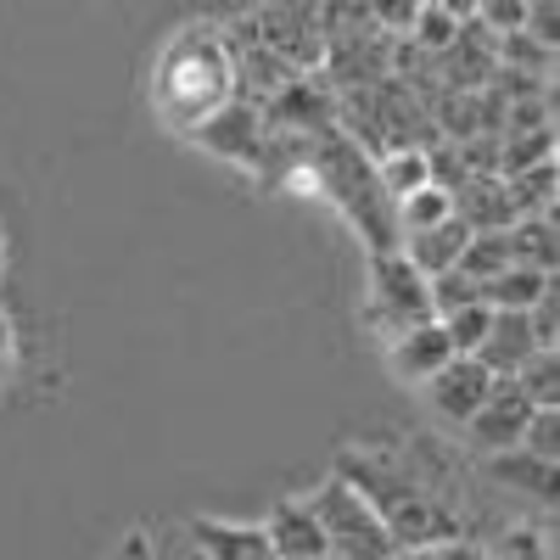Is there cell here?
Masks as SVG:
<instances>
[{
    "mask_svg": "<svg viewBox=\"0 0 560 560\" xmlns=\"http://www.w3.org/2000/svg\"><path fill=\"white\" fill-rule=\"evenodd\" d=\"M331 477H342L370 510H376V522L387 527V538L398 549H438V544L465 538L459 510H448V499L438 488H427L415 471H404V465H393L376 448H342Z\"/></svg>",
    "mask_w": 560,
    "mask_h": 560,
    "instance_id": "1",
    "label": "cell"
},
{
    "mask_svg": "<svg viewBox=\"0 0 560 560\" xmlns=\"http://www.w3.org/2000/svg\"><path fill=\"white\" fill-rule=\"evenodd\" d=\"M152 96L163 124L191 135L202 118H213L230 96H236V57H230V39L213 23H191L168 39V51L158 62Z\"/></svg>",
    "mask_w": 560,
    "mask_h": 560,
    "instance_id": "2",
    "label": "cell"
},
{
    "mask_svg": "<svg viewBox=\"0 0 560 560\" xmlns=\"http://www.w3.org/2000/svg\"><path fill=\"white\" fill-rule=\"evenodd\" d=\"M308 174L325 185V197L353 219V230L364 236L370 258H376V253H398V208L382 191L370 152L359 147L348 129L308 135Z\"/></svg>",
    "mask_w": 560,
    "mask_h": 560,
    "instance_id": "3",
    "label": "cell"
},
{
    "mask_svg": "<svg viewBox=\"0 0 560 560\" xmlns=\"http://www.w3.org/2000/svg\"><path fill=\"white\" fill-rule=\"evenodd\" d=\"M308 504H314V522L325 533V555H337V560H393L398 555V544L376 522V510L342 477H325V488L308 493Z\"/></svg>",
    "mask_w": 560,
    "mask_h": 560,
    "instance_id": "4",
    "label": "cell"
},
{
    "mask_svg": "<svg viewBox=\"0 0 560 560\" xmlns=\"http://www.w3.org/2000/svg\"><path fill=\"white\" fill-rule=\"evenodd\" d=\"M364 314L382 325V331L404 337L415 331V325H427L432 319V298H427V280H420L404 253H376L370 258V303Z\"/></svg>",
    "mask_w": 560,
    "mask_h": 560,
    "instance_id": "5",
    "label": "cell"
},
{
    "mask_svg": "<svg viewBox=\"0 0 560 560\" xmlns=\"http://www.w3.org/2000/svg\"><path fill=\"white\" fill-rule=\"evenodd\" d=\"M197 147L224 158V163H242V168H258L264 163V140H269V124H264V107L230 96L213 118H202L197 129Z\"/></svg>",
    "mask_w": 560,
    "mask_h": 560,
    "instance_id": "6",
    "label": "cell"
},
{
    "mask_svg": "<svg viewBox=\"0 0 560 560\" xmlns=\"http://www.w3.org/2000/svg\"><path fill=\"white\" fill-rule=\"evenodd\" d=\"M527 420H533V404L522 398L516 382H493L482 409L465 420V432H471V443L493 459V454H510V448H522V432H527Z\"/></svg>",
    "mask_w": 560,
    "mask_h": 560,
    "instance_id": "7",
    "label": "cell"
},
{
    "mask_svg": "<svg viewBox=\"0 0 560 560\" xmlns=\"http://www.w3.org/2000/svg\"><path fill=\"white\" fill-rule=\"evenodd\" d=\"M185 533H191L197 555L202 560H280L264 522H224V516H197L185 522Z\"/></svg>",
    "mask_w": 560,
    "mask_h": 560,
    "instance_id": "8",
    "label": "cell"
},
{
    "mask_svg": "<svg viewBox=\"0 0 560 560\" xmlns=\"http://www.w3.org/2000/svg\"><path fill=\"white\" fill-rule=\"evenodd\" d=\"M488 387H493V376L477 364V359H465V353H454L438 376L427 382V398H432V409L443 415V420H471L477 409H482V398H488Z\"/></svg>",
    "mask_w": 560,
    "mask_h": 560,
    "instance_id": "9",
    "label": "cell"
},
{
    "mask_svg": "<svg viewBox=\"0 0 560 560\" xmlns=\"http://www.w3.org/2000/svg\"><path fill=\"white\" fill-rule=\"evenodd\" d=\"M533 353H538V342H533L527 314H499V308H493V325H488V337H482V348H477L471 359L488 370L493 382H510Z\"/></svg>",
    "mask_w": 560,
    "mask_h": 560,
    "instance_id": "10",
    "label": "cell"
},
{
    "mask_svg": "<svg viewBox=\"0 0 560 560\" xmlns=\"http://www.w3.org/2000/svg\"><path fill=\"white\" fill-rule=\"evenodd\" d=\"M269 544L280 560H325V533L314 522V504L308 499H280L264 522Z\"/></svg>",
    "mask_w": 560,
    "mask_h": 560,
    "instance_id": "11",
    "label": "cell"
},
{
    "mask_svg": "<svg viewBox=\"0 0 560 560\" xmlns=\"http://www.w3.org/2000/svg\"><path fill=\"white\" fill-rule=\"evenodd\" d=\"M448 359H454V348H448V337H443L438 319H427V325H415V331L393 337V348H387L393 376H404V382H432Z\"/></svg>",
    "mask_w": 560,
    "mask_h": 560,
    "instance_id": "12",
    "label": "cell"
},
{
    "mask_svg": "<svg viewBox=\"0 0 560 560\" xmlns=\"http://www.w3.org/2000/svg\"><path fill=\"white\" fill-rule=\"evenodd\" d=\"M549 287H555V275H538V269L510 264L504 275H493L488 287H482V303H488V308H499V314H527Z\"/></svg>",
    "mask_w": 560,
    "mask_h": 560,
    "instance_id": "13",
    "label": "cell"
},
{
    "mask_svg": "<svg viewBox=\"0 0 560 560\" xmlns=\"http://www.w3.org/2000/svg\"><path fill=\"white\" fill-rule=\"evenodd\" d=\"M504 242H510V264L538 269V275H555V213L516 219V224L504 230Z\"/></svg>",
    "mask_w": 560,
    "mask_h": 560,
    "instance_id": "14",
    "label": "cell"
},
{
    "mask_svg": "<svg viewBox=\"0 0 560 560\" xmlns=\"http://www.w3.org/2000/svg\"><path fill=\"white\" fill-rule=\"evenodd\" d=\"M376 179H382V191L393 197V208L404 197H415L420 185H432V168H427V147H393L382 163H376Z\"/></svg>",
    "mask_w": 560,
    "mask_h": 560,
    "instance_id": "15",
    "label": "cell"
},
{
    "mask_svg": "<svg viewBox=\"0 0 560 560\" xmlns=\"http://www.w3.org/2000/svg\"><path fill=\"white\" fill-rule=\"evenodd\" d=\"M493 477L510 482V488H527L533 499H544L555 510V465L522 454V448H510V454H493Z\"/></svg>",
    "mask_w": 560,
    "mask_h": 560,
    "instance_id": "16",
    "label": "cell"
},
{
    "mask_svg": "<svg viewBox=\"0 0 560 560\" xmlns=\"http://www.w3.org/2000/svg\"><path fill=\"white\" fill-rule=\"evenodd\" d=\"M510 382L522 387V398L533 409H560V353H533Z\"/></svg>",
    "mask_w": 560,
    "mask_h": 560,
    "instance_id": "17",
    "label": "cell"
},
{
    "mask_svg": "<svg viewBox=\"0 0 560 560\" xmlns=\"http://www.w3.org/2000/svg\"><path fill=\"white\" fill-rule=\"evenodd\" d=\"M454 269L471 275V280H482V287H488L493 275H504V269H510V242H504V230H482V236H471Z\"/></svg>",
    "mask_w": 560,
    "mask_h": 560,
    "instance_id": "18",
    "label": "cell"
},
{
    "mask_svg": "<svg viewBox=\"0 0 560 560\" xmlns=\"http://www.w3.org/2000/svg\"><path fill=\"white\" fill-rule=\"evenodd\" d=\"M443 219H454V197H448V191H438V185H420L415 197H404V202H398V242H404V236H415V230L443 224Z\"/></svg>",
    "mask_w": 560,
    "mask_h": 560,
    "instance_id": "19",
    "label": "cell"
},
{
    "mask_svg": "<svg viewBox=\"0 0 560 560\" xmlns=\"http://www.w3.org/2000/svg\"><path fill=\"white\" fill-rule=\"evenodd\" d=\"M438 325H443L448 348L471 359V353L482 348V337H488V325H493V308H488V303H471V308H454V314H443Z\"/></svg>",
    "mask_w": 560,
    "mask_h": 560,
    "instance_id": "20",
    "label": "cell"
},
{
    "mask_svg": "<svg viewBox=\"0 0 560 560\" xmlns=\"http://www.w3.org/2000/svg\"><path fill=\"white\" fill-rule=\"evenodd\" d=\"M488 560H555V527H504L488 549Z\"/></svg>",
    "mask_w": 560,
    "mask_h": 560,
    "instance_id": "21",
    "label": "cell"
},
{
    "mask_svg": "<svg viewBox=\"0 0 560 560\" xmlns=\"http://www.w3.org/2000/svg\"><path fill=\"white\" fill-rule=\"evenodd\" d=\"M427 298H432V319H443V314H454V308H471V303H482V280H471V275L448 269V275L427 280Z\"/></svg>",
    "mask_w": 560,
    "mask_h": 560,
    "instance_id": "22",
    "label": "cell"
},
{
    "mask_svg": "<svg viewBox=\"0 0 560 560\" xmlns=\"http://www.w3.org/2000/svg\"><path fill=\"white\" fill-rule=\"evenodd\" d=\"M499 62H504V73H510V68H527L533 79H544V73L555 68V57L544 51V45L527 39V28H516V34H504V39H499Z\"/></svg>",
    "mask_w": 560,
    "mask_h": 560,
    "instance_id": "23",
    "label": "cell"
},
{
    "mask_svg": "<svg viewBox=\"0 0 560 560\" xmlns=\"http://www.w3.org/2000/svg\"><path fill=\"white\" fill-rule=\"evenodd\" d=\"M522 454H533L544 465L560 459V409H533L527 432H522Z\"/></svg>",
    "mask_w": 560,
    "mask_h": 560,
    "instance_id": "24",
    "label": "cell"
},
{
    "mask_svg": "<svg viewBox=\"0 0 560 560\" xmlns=\"http://www.w3.org/2000/svg\"><path fill=\"white\" fill-rule=\"evenodd\" d=\"M527 325H533L538 353H560V287H549V292L527 308Z\"/></svg>",
    "mask_w": 560,
    "mask_h": 560,
    "instance_id": "25",
    "label": "cell"
},
{
    "mask_svg": "<svg viewBox=\"0 0 560 560\" xmlns=\"http://www.w3.org/2000/svg\"><path fill=\"white\" fill-rule=\"evenodd\" d=\"M522 23H527V0H482V12H477V28H493L499 39L516 34Z\"/></svg>",
    "mask_w": 560,
    "mask_h": 560,
    "instance_id": "26",
    "label": "cell"
},
{
    "mask_svg": "<svg viewBox=\"0 0 560 560\" xmlns=\"http://www.w3.org/2000/svg\"><path fill=\"white\" fill-rule=\"evenodd\" d=\"M147 560H202V555H197V544H191L185 527H168L158 544H147Z\"/></svg>",
    "mask_w": 560,
    "mask_h": 560,
    "instance_id": "27",
    "label": "cell"
},
{
    "mask_svg": "<svg viewBox=\"0 0 560 560\" xmlns=\"http://www.w3.org/2000/svg\"><path fill=\"white\" fill-rule=\"evenodd\" d=\"M12 370H18V331H12L7 308H0V382H7Z\"/></svg>",
    "mask_w": 560,
    "mask_h": 560,
    "instance_id": "28",
    "label": "cell"
},
{
    "mask_svg": "<svg viewBox=\"0 0 560 560\" xmlns=\"http://www.w3.org/2000/svg\"><path fill=\"white\" fill-rule=\"evenodd\" d=\"M432 560H488V549L477 538H454V544H438Z\"/></svg>",
    "mask_w": 560,
    "mask_h": 560,
    "instance_id": "29",
    "label": "cell"
},
{
    "mask_svg": "<svg viewBox=\"0 0 560 560\" xmlns=\"http://www.w3.org/2000/svg\"><path fill=\"white\" fill-rule=\"evenodd\" d=\"M118 560H147V538H140V533H135V538L124 544V555H118Z\"/></svg>",
    "mask_w": 560,
    "mask_h": 560,
    "instance_id": "30",
    "label": "cell"
},
{
    "mask_svg": "<svg viewBox=\"0 0 560 560\" xmlns=\"http://www.w3.org/2000/svg\"><path fill=\"white\" fill-rule=\"evenodd\" d=\"M393 560H432V549H398Z\"/></svg>",
    "mask_w": 560,
    "mask_h": 560,
    "instance_id": "31",
    "label": "cell"
},
{
    "mask_svg": "<svg viewBox=\"0 0 560 560\" xmlns=\"http://www.w3.org/2000/svg\"><path fill=\"white\" fill-rule=\"evenodd\" d=\"M0 275H7V230H0Z\"/></svg>",
    "mask_w": 560,
    "mask_h": 560,
    "instance_id": "32",
    "label": "cell"
},
{
    "mask_svg": "<svg viewBox=\"0 0 560 560\" xmlns=\"http://www.w3.org/2000/svg\"><path fill=\"white\" fill-rule=\"evenodd\" d=\"M325 560H337V555H325Z\"/></svg>",
    "mask_w": 560,
    "mask_h": 560,
    "instance_id": "33",
    "label": "cell"
}]
</instances>
